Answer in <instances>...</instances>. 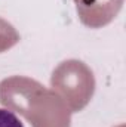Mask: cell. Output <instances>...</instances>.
Returning <instances> with one entry per match:
<instances>
[{
  "label": "cell",
  "mask_w": 126,
  "mask_h": 127,
  "mask_svg": "<svg viewBox=\"0 0 126 127\" xmlns=\"http://www.w3.org/2000/svg\"><path fill=\"white\" fill-rule=\"evenodd\" d=\"M120 127H123V126H120Z\"/></svg>",
  "instance_id": "8992f818"
},
{
  "label": "cell",
  "mask_w": 126,
  "mask_h": 127,
  "mask_svg": "<svg viewBox=\"0 0 126 127\" xmlns=\"http://www.w3.org/2000/svg\"><path fill=\"white\" fill-rule=\"evenodd\" d=\"M0 103L21 114L33 127H70L71 112L54 90L39 81L13 75L0 81Z\"/></svg>",
  "instance_id": "6da1fadb"
},
{
  "label": "cell",
  "mask_w": 126,
  "mask_h": 127,
  "mask_svg": "<svg viewBox=\"0 0 126 127\" xmlns=\"http://www.w3.org/2000/svg\"><path fill=\"white\" fill-rule=\"evenodd\" d=\"M125 0H74L79 19L89 28L108 25L120 12Z\"/></svg>",
  "instance_id": "3957f363"
},
{
  "label": "cell",
  "mask_w": 126,
  "mask_h": 127,
  "mask_svg": "<svg viewBox=\"0 0 126 127\" xmlns=\"http://www.w3.org/2000/svg\"><path fill=\"white\" fill-rule=\"evenodd\" d=\"M51 86L54 92L64 100L70 112H79L94 96V72L85 62L68 59L54 69Z\"/></svg>",
  "instance_id": "7a4b0ae2"
},
{
  "label": "cell",
  "mask_w": 126,
  "mask_h": 127,
  "mask_svg": "<svg viewBox=\"0 0 126 127\" xmlns=\"http://www.w3.org/2000/svg\"><path fill=\"white\" fill-rule=\"evenodd\" d=\"M19 41V34L4 19L0 18V53L10 49Z\"/></svg>",
  "instance_id": "277c9868"
},
{
  "label": "cell",
  "mask_w": 126,
  "mask_h": 127,
  "mask_svg": "<svg viewBox=\"0 0 126 127\" xmlns=\"http://www.w3.org/2000/svg\"><path fill=\"white\" fill-rule=\"evenodd\" d=\"M0 127H24L19 118L10 111L0 108Z\"/></svg>",
  "instance_id": "5b68a950"
}]
</instances>
